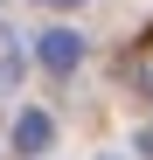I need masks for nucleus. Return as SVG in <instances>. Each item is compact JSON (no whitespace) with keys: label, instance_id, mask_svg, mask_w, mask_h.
Instances as JSON below:
<instances>
[{"label":"nucleus","instance_id":"f257e3e1","mask_svg":"<svg viewBox=\"0 0 153 160\" xmlns=\"http://www.w3.org/2000/svg\"><path fill=\"white\" fill-rule=\"evenodd\" d=\"M35 63H42L49 77H70L76 63H84V35H76V28H49V35H35Z\"/></svg>","mask_w":153,"mask_h":160},{"label":"nucleus","instance_id":"f03ea898","mask_svg":"<svg viewBox=\"0 0 153 160\" xmlns=\"http://www.w3.org/2000/svg\"><path fill=\"white\" fill-rule=\"evenodd\" d=\"M49 139H56V118H49V112H21L14 118V153H49Z\"/></svg>","mask_w":153,"mask_h":160},{"label":"nucleus","instance_id":"7ed1b4c3","mask_svg":"<svg viewBox=\"0 0 153 160\" xmlns=\"http://www.w3.org/2000/svg\"><path fill=\"white\" fill-rule=\"evenodd\" d=\"M139 153H153V125H146V132H139Z\"/></svg>","mask_w":153,"mask_h":160},{"label":"nucleus","instance_id":"20e7f679","mask_svg":"<svg viewBox=\"0 0 153 160\" xmlns=\"http://www.w3.org/2000/svg\"><path fill=\"white\" fill-rule=\"evenodd\" d=\"M49 7H70V0H49Z\"/></svg>","mask_w":153,"mask_h":160}]
</instances>
